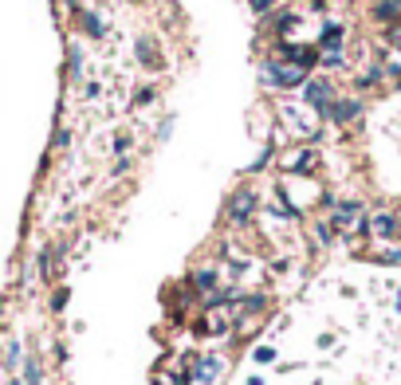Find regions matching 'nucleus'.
<instances>
[{
  "instance_id": "1",
  "label": "nucleus",
  "mask_w": 401,
  "mask_h": 385,
  "mask_svg": "<svg viewBox=\"0 0 401 385\" xmlns=\"http://www.w3.org/2000/svg\"><path fill=\"white\" fill-rule=\"evenodd\" d=\"M271 79L283 87H295V83H303V67H271Z\"/></svg>"
},
{
  "instance_id": "2",
  "label": "nucleus",
  "mask_w": 401,
  "mask_h": 385,
  "mask_svg": "<svg viewBox=\"0 0 401 385\" xmlns=\"http://www.w3.org/2000/svg\"><path fill=\"white\" fill-rule=\"evenodd\" d=\"M307 102H311V107H330V87L327 83H311L307 87Z\"/></svg>"
},
{
  "instance_id": "3",
  "label": "nucleus",
  "mask_w": 401,
  "mask_h": 385,
  "mask_svg": "<svg viewBox=\"0 0 401 385\" xmlns=\"http://www.w3.org/2000/svg\"><path fill=\"white\" fill-rule=\"evenodd\" d=\"M252 205H256L252 197H248V192H240V197L232 201V217H236V220H244V217H248V208H252Z\"/></svg>"
},
{
  "instance_id": "4",
  "label": "nucleus",
  "mask_w": 401,
  "mask_h": 385,
  "mask_svg": "<svg viewBox=\"0 0 401 385\" xmlns=\"http://www.w3.org/2000/svg\"><path fill=\"white\" fill-rule=\"evenodd\" d=\"M330 114H335L339 122H346V118H354V114H358V102H339V107H330Z\"/></svg>"
},
{
  "instance_id": "5",
  "label": "nucleus",
  "mask_w": 401,
  "mask_h": 385,
  "mask_svg": "<svg viewBox=\"0 0 401 385\" xmlns=\"http://www.w3.org/2000/svg\"><path fill=\"white\" fill-rule=\"evenodd\" d=\"M374 232H377V236H393V232H398V220H393V217H377Z\"/></svg>"
},
{
  "instance_id": "6",
  "label": "nucleus",
  "mask_w": 401,
  "mask_h": 385,
  "mask_svg": "<svg viewBox=\"0 0 401 385\" xmlns=\"http://www.w3.org/2000/svg\"><path fill=\"white\" fill-rule=\"evenodd\" d=\"M335 220H339V224H354V220H358V205L339 208V213H335Z\"/></svg>"
},
{
  "instance_id": "7",
  "label": "nucleus",
  "mask_w": 401,
  "mask_h": 385,
  "mask_svg": "<svg viewBox=\"0 0 401 385\" xmlns=\"http://www.w3.org/2000/svg\"><path fill=\"white\" fill-rule=\"evenodd\" d=\"M24 377H28V385H39V366H36V361H28V373H24Z\"/></svg>"
},
{
  "instance_id": "8",
  "label": "nucleus",
  "mask_w": 401,
  "mask_h": 385,
  "mask_svg": "<svg viewBox=\"0 0 401 385\" xmlns=\"http://www.w3.org/2000/svg\"><path fill=\"white\" fill-rule=\"evenodd\" d=\"M87 32H91V36H98V32H103V20H98V16H87Z\"/></svg>"
},
{
  "instance_id": "9",
  "label": "nucleus",
  "mask_w": 401,
  "mask_h": 385,
  "mask_svg": "<svg viewBox=\"0 0 401 385\" xmlns=\"http://www.w3.org/2000/svg\"><path fill=\"white\" fill-rule=\"evenodd\" d=\"M389 44H393V48H401V28H389Z\"/></svg>"
}]
</instances>
